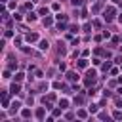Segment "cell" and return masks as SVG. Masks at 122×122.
Returning <instances> with one entry per match:
<instances>
[{
    "instance_id": "6da1fadb",
    "label": "cell",
    "mask_w": 122,
    "mask_h": 122,
    "mask_svg": "<svg viewBox=\"0 0 122 122\" xmlns=\"http://www.w3.org/2000/svg\"><path fill=\"white\" fill-rule=\"evenodd\" d=\"M103 19H105L107 23H109V21H113V19H114V8H113V6L105 10V13H103Z\"/></svg>"
},
{
    "instance_id": "7a4b0ae2",
    "label": "cell",
    "mask_w": 122,
    "mask_h": 122,
    "mask_svg": "<svg viewBox=\"0 0 122 122\" xmlns=\"http://www.w3.org/2000/svg\"><path fill=\"white\" fill-rule=\"evenodd\" d=\"M94 82H95V71H88L86 78H84V84L90 86V84H94Z\"/></svg>"
},
{
    "instance_id": "3957f363",
    "label": "cell",
    "mask_w": 122,
    "mask_h": 122,
    "mask_svg": "<svg viewBox=\"0 0 122 122\" xmlns=\"http://www.w3.org/2000/svg\"><path fill=\"white\" fill-rule=\"evenodd\" d=\"M25 40H27V42H36V40H38V34H36V33H29V34L25 36Z\"/></svg>"
},
{
    "instance_id": "277c9868",
    "label": "cell",
    "mask_w": 122,
    "mask_h": 122,
    "mask_svg": "<svg viewBox=\"0 0 122 122\" xmlns=\"http://www.w3.org/2000/svg\"><path fill=\"white\" fill-rule=\"evenodd\" d=\"M19 90H21V88H19V84H15V82H13V84H11V88H10L11 94H19Z\"/></svg>"
},
{
    "instance_id": "5b68a950",
    "label": "cell",
    "mask_w": 122,
    "mask_h": 122,
    "mask_svg": "<svg viewBox=\"0 0 122 122\" xmlns=\"http://www.w3.org/2000/svg\"><path fill=\"white\" fill-rule=\"evenodd\" d=\"M67 78H69L71 82H74L76 78H78V76H76V72H72V71H69V72H67Z\"/></svg>"
},
{
    "instance_id": "8992f818",
    "label": "cell",
    "mask_w": 122,
    "mask_h": 122,
    "mask_svg": "<svg viewBox=\"0 0 122 122\" xmlns=\"http://www.w3.org/2000/svg\"><path fill=\"white\" fill-rule=\"evenodd\" d=\"M48 46H50V44L46 42V40H40V44H38V48H40V50H48Z\"/></svg>"
},
{
    "instance_id": "52a82bcc",
    "label": "cell",
    "mask_w": 122,
    "mask_h": 122,
    "mask_svg": "<svg viewBox=\"0 0 122 122\" xmlns=\"http://www.w3.org/2000/svg\"><path fill=\"white\" fill-rule=\"evenodd\" d=\"M36 118H38V120H42V118H44V109H42V107L36 111Z\"/></svg>"
},
{
    "instance_id": "ba28073f",
    "label": "cell",
    "mask_w": 122,
    "mask_h": 122,
    "mask_svg": "<svg viewBox=\"0 0 122 122\" xmlns=\"http://www.w3.org/2000/svg\"><path fill=\"white\" fill-rule=\"evenodd\" d=\"M78 67H80V69H86V67H88V61H86V59H80V61H78Z\"/></svg>"
},
{
    "instance_id": "9c48e42d",
    "label": "cell",
    "mask_w": 122,
    "mask_h": 122,
    "mask_svg": "<svg viewBox=\"0 0 122 122\" xmlns=\"http://www.w3.org/2000/svg\"><path fill=\"white\" fill-rule=\"evenodd\" d=\"M21 116H23V118H29V116H30V111H29V109H23V111H21Z\"/></svg>"
},
{
    "instance_id": "30bf717a",
    "label": "cell",
    "mask_w": 122,
    "mask_h": 122,
    "mask_svg": "<svg viewBox=\"0 0 122 122\" xmlns=\"http://www.w3.org/2000/svg\"><path fill=\"white\" fill-rule=\"evenodd\" d=\"M23 78H25V74H23V72H17V74H15V80H17V82H21Z\"/></svg>"
},
{
    "instance_id": "8fae6325",
    "label": "cell",
    "mask_w": 122,
    "mask_h": 122,
    "mask_svg": "<svg viewBox=\"0 0 122 122\" xmlns=\"http://www.w3.org/2000/svg\"><path fill=\"white\" fill-rule=\"evenodd\" d=\"M67 105H69V101H67V99H61V101H59V107H61V109H65Z\"/></svg>"
},
{
    "instance_id": "7c38bea8",
    "label": "cell",
    "mask_w": 122,
    "mask_h": 122,
    "mask_svg": "<svg viewBox=\"0 0 122 122\" xmlns=\"http://www.w3.org/2000/svg\"><path fill=\"white\" fill-rule=\"evenodd\" d=\"M52 23H53V19H52V17H46V19H44V25H46V27H50Z\"/></svg>"
},
{
    "instance_id": "4fadbf2b",
    "label": "cell",
    "mask_w": 122,
    "mask_h": 122,
    "mask_svg": "<svg viewBox=\"0 0 122 122\" xmlns=\"http://www.w3.org/2000/svg\"><path fill=\"white\" fill-rule=\"evenodd\" d=\"M55 17H57L59 21H67V15H63V13H59V15H55Z\"/></svg>"
},
{
    "instance_id": "5bb4252c",
    "label": "cell",
    "mask_w": 122,
    "mask_h": 122,
    "mask_svg": "<svg viewBox=\"0 0 122 122\" xmlns=\"http://www.w3.org/2000/svg\"><path fill=\"white\" fill-rule=\"evenodd\" d=\"M27 19H29V21H34V19H36V13H29Z\"/></svg>"
},
{
    "instance_id": "9a60e30c",
    "label": "cell",
    "mask_w": 122,
    "mask_h": 122,
    "mask_svg": "<svg viewBox=\"0 0 122 122\" xmlns=\"http://www.w3.org/2000/svg\"><path fill=\"white\" fill-rule=\"evenodd\" d=\"M11 107H13V111H17L21 105H19V101H13V103H11Z\"/></svg>"
},
{
    "instance_id": "2e32d148",
    "label": "cell",
    "mask_w": 122,
    "mask_h": 122,
    "mask_svg": "<svg viewBox=\"0 0 122 122\" xmlns=\"http://www.w3.org/2000/svg\"><path fill=\"white\" fill-rule=\"evenodd\" d=\"M78 116H80V118H86L88 113H86V111H78Z\"/></svg>"
},
{
    "instance_id": "e0dca14e",
    "label": "cell",
    "mask_w": 122,
    "mask_h": 122,
    "mask_svg": "<svg viewBox=\"0 0 122 122\" xmlns=\"http://www.w3.org/2000/svg\"><path fill=\"white\" fill-rule=\"evenodd\" d=\"M113 116H114V118H116V120H120V118H122V113H120V111H116V113H114V114H113Z\"/></svg>"
},
{
    "instance_id": "ac0fdd59",
    "label": "cell",
    "mask_w": 122,
    "mask_h": 122,
    "mask_svg": "<svg viewBox=\"0 0 122 122\" xmlns=\"http://www.w3.org/2000/svg\"><path fill=\"white\" fill-rule=\"evenodd\" d=\"M71 2H72V6H80V4H82V0H71Z\"/></svg>"
},
{
    "instance_id": "d6986e66",
    "label": "cell",
    "mask_w": 122,
    "mask_h": 122,
    "mask_svg": "<svg viewBox=\"0 0 122 122\" xmlns=\"http://www.w3.org/2000/svg\"><path fill=\"white\" fill-rule=\"evenodd\" d=\"M90 113H97V105H92L90 107Z\"/></svg>"
},
{
    "instance_id": "ffe728a7",
    "label": "cell",
    "mask_w": 122,
    "mask_h": 122,
    "mask_svg": "<svg viewBox=\"0 0 122 122\" xmlns=\"http://www.w3.org/2000/svg\"><path fill=\"white\" fill-rule=\"evenodd\" d=\"M111 69V63H103V71H109Z\"/></svg>"
},
{
    "instance_id": "44dd1931",
    "label": "cell",
    "mask_w": 122,
    "mask_h": 122,
    "mask_svg": "<svg viewBox=\"0 0 122 122\" xmlns=\"http://www.w3.org/2000/svg\"><path fill=\"white\" fill-rule=\"evenodd\" d=\"M74 101H76V103H78V105H80V103H82V101H84V97H82V95H78V97H76V99H74Z\"/></svg>"
},
{
    "instance_id": "7402d4cb",
    "label": "cell",
    "mask_w": 122,
    "mask_h": 122,
    "mask_svg": "<svg viewBox=\"0 0 122 122\" xmlns=\"http://www.w3.org/2000/svg\"><path fill=\"white\" fill-rule=\"evenodd\" d=\"M90 29H92V25H90V23H86V25H84V30H86V33H90Z\"/></svg>"
},
{
    "instance_id": "603a6c76",
    "label": "cell",
    "mask_w": 122,
    "mask_h": 122,
    "mask_svg": "<svg viewBox=\"0 0 122 122\" xmlns=\"http://www.w3.org/2000/svg\"><path fill=\"white\" fill-rule=\"evenodd\" d=\"M118 21H120V23H122V13H120V15H118Z\"/></svg>"
},
{
    "instance_id": "cb8c5ba5",
    "label": "cell",
    "mask_w": 122,
    "mask_h": 122,
    "mask_svg": "<svg viewBox=\"0 0 122 122\" xmlns=\"http://www.w3.org/2000/svg\"><path fill=\"white\" fill-rule=\"evenodd\" d=\"M114 2H116V4H120V2H122V0H114Z\"/></svg>"
}]
</instances>
